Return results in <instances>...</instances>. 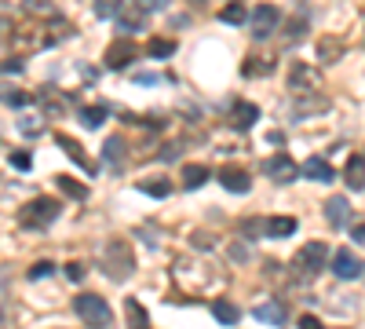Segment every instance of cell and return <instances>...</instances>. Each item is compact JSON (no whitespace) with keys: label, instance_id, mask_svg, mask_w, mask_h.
Instances as JSON below:
<instances>
[{"label":"cell","instance_id":"cell-1","mask_svg":"<svg viewBox=\"0 0 365 329\" xmlns=\"http://www.w3.org/2000/svg\"><path fill=\"white\" fill-rule=\"evenodd\" d=\"M73 33V26L62 15H55V18H44V22H30V26H18L15 33H11V44H15V52H23V55H30V52H44V48H55V44H62Z\"/></svg>","mask_w":365,"mask_h":329},{"label":"cell","instance_id":"cell-2","mask_svg":"<svg viewBox=\"0 0 365 329\" xmlns=\"http://www.w3.org/2000/svg\"><path fill=\"white\" fill-rule=\"evenodd\" d=\"M172 278H176L179 289H194V293H208V289H216V282L223 285V275L212 267L208 260L201 256H179L176 263H172Z\"/></svg>","mask_w":365,"mask_h":329},{"label":"cell","instance_id":"cell-3","mask_svg":"<svg viewBox=\"0 0 365 329\" xmlns=\"http://www.w3.org/2000/svg\"><path fill=\"white\" fill-rule=\"evenodd\" d=\"M62 212V205L55 202V197H33V202H26L23 209H18V227L23 231H44L48 224H55Z\"/></svg>","mask_w":365,"mask_h":329},{"label":"cell","instance_id":"cell-4","mask_svg":"<svg viewBox=\"0 0 365 329\" xmlns=\"http://www.w3.org/2000/svg\"><path fill=\"white\" fill-rule=\"evenodd\" d=\"M102 271L110 275L114 282H124L128 275L136 271V256H132V246L124 238H114L110 246L102 249Z\"/></svg>","mask_w":365,"mask_h":329},{"label":"cell","instance_id":"cell-5","mask_svg":"<svg viewBox=\"0 0 365 329\" xmlns=\"http://www.w3.org/2000/svg\"><path fill=\"white\" fill-rule=\"evenodd\" d=\"M73 311L84 318V325H92V329L110 325V304H106L99 293H77L73 296Z\"/></svg>","mask_w":365,"mask_h":329},{"label":"cell","instance_id":"cell-6","mask_svg":"<svg viewBox=\"0 0 365 329\" xmlns=\"http://www.w3.org/2000/svg\"><path fill=\"white\" fill-rule=\"evenodd\" d=\"M325 263H333V256H329V246H325V241H307V246L292 256L296 275H304V278H314L321 267H325Z\"/></svg>","mask_w":365,"mask_h":329},{"label":"cell","instance_id":"cell-7","mask_svg":"<svg viewBox=\"0 0 365 329\" xmlns=\"http://www.w3.org/2000/svg\"><path fill=\"white\" fill-rule=\"evenodd\" d=\"M277 26H282V15H277L274 4H256V8H252V15H249V30H252L256 40H267Z\"/></svg>","mask_w":365,"mask_h":329},{"label":"cell","instance_id":"cell-8","mask_svg":"<svg viewBox=\"0 0 365 329\" xmlns=\"http://www.w3.org/2000/svg\"><path fill=\"white\" fill-rule=\"evenodd\" d=\"M318 88H321V74L314 70V66L296 62L292 70H289V92L292 96H314Z\"/></svg>","mask_w":365,"mask_h":329},{"label":"cell","instance_id":"cell-9","mask_svg":"<svg viewBox=\"0 0 365 329\" xmlns=\"http://www.w3.org/2000/svg\"><path fill=\"white\" fill-rule=\"evenodd\" d=\"M263 172L270 175L274 183H292L304 168H299V165L289 158V154H274V158H267V161H263Z\"/></svg>","mask_w":365,"mask_h":329},{"label":"cell","instance_id":"cell-10","mask_svg":"<svg viewBox=\"0 0 365 329\" xmlns=\"http://www.w3.org/2000/svg\"><path fill=\"white\" fill-rule=\"evenodd\" d=\"M139 52H136V44L128 40V37H121V40H114L110 48H106V55H102V62L110 66V70H124V66H132V59H136Z\"/></svg>","mask_w":365,"mask_h":329},{"label":"cell","instance_id":"cell-11","mask_svg":"<svg viewBox=\"0 0 365 329\" xmlns=\"http://www.w3.org/2000/svg\"><path fill=\"white\" fill-rule=\"evenodd\" d=\"M124 158H128V143H124L121 136H110V139L102 143V165L110 168L114 175L124 172Z\"/></svg>","mask_w":365,"mask_h":329},{"label":"cell","instance_id":"cell-12","mask_svg":"<svg viewBox=\"0 0 365 329\" xmlns=\"http://www.w3.org/2000/svg\"><path fill=\"white\" fill-rule=\"evenodd\" d=\"M230 128H238V132H245V128H252L256 121H260V106L256 103H245V99H238L230 106Z\"/></svg>","mask_w":365,"mask_h":329},{"label":"cell","instance_id":"cell-13","mask_svg":"<svg viewBox=\"0 0 365 329\" xmlns=\"http://www.w3.org/2000/svg\"><path fill=\"white\" fill-rule=\"evenodd\" d=\"M40 106H44L48 117H66L70 114V96H62L59 88H44V92H40Z\"/></svg>","mask_w":365,"mask_h":329},{"label":"cell","instance_id":"cell-14","mask_svg":"<svg viewBox=\"0 0 365 329\" xmlns=\"http://www.w3.org/2000/svg\"><path fill=\"white\" fill-rule=\"evenodd\" d=\"M329 267H333V275H336V278H343V282H351V278H358V275H361V263H358V260H354V253H347V249H340V253L333 256Z\"/></svg>","mask_w":365,"mask_h":329},{"label":"cell","instance_id":"cell-15","mask_svg":"<svg viewBox=\"0 0 365 329\" xmlns=\"http://www.w3.org/2000/svg\"><path fill=\"white\" fill-rule=\"evenodd\" d=\"M252 318H260V322H267V325H277V329H282V325L289 322V315H285V307L277 304V300H267V304H256V307H252Z\"/></svg>","mask_w":365,"mask_h":329},{"label":"cell","instance_id":"cell-16","mask_svg":"<svg viewBox=\"0 0 365 329\" xmlns=\"http://www.w3.org/2000/svg\"><path fill=\"white\" fill-rule=\"evenodd\" d=\"M325 219L336 231L347 227V219H351V202H347V197H329V202H325Z\"/></svg>","mask_w":365,"mask_h":329},{"label":"cell","instance_id":"cell-17","mask_svg":"<svg viewBox=\"0 0 365 329\" xmlns=\"http://www.w3.org/2000/svg\"><path fill=\"white\" fill-rule=\"evenodd\" d=\"M343 180L351 190H365V154H351L347 168H343Z\"/></svg>","mask_w":365,"mask_h":329},{"label":"cell","instance_id":"cell-18","mask_svg":"<svg viewBox=\"0 0 365 329\" xmlns=\"http://www.w3.org/2000/svg\"><path fill=\"white\" fill-rule=\"evenodd\" d=\"M220 183L227 187V190H234V194H245L249 187H252V180H249V172H241V168H220Z\"/></svg>","mask_w":365,"mask_h":329},{"label":"cell","instance_id":"cell-19","mask_svg":"<svg viewBox=\"0 0 365 329\" xmlns=\"http://www.w3.org/2000/svg\"><path fill=\"white\" fill-rule=\"evenodd\" d=\"M296 231V219L292 216H270V219H263V234H270V238H289Z\"/></svg>","mask_w":365,"mask_h":329},{"label":"cell","instance_id":"cell-20","mask_svg":"<svg viewBox=\"0 0 365 329\" xmlns=\"http://www.w3.org/2000/svg\"><path fill=\"white\" fill-rule=\"evenodd\" d=\"M249 15H252V11H249L245 4H238V0H230V4L220 11V18L227 22V26H249Z\"/></svg>","mask_w":365,"mask_h":329},{"label":"cell","instance_id":"cell-21","mask_svg":"<svg viewBox=\"0 0 365 329\" xmlns=\"http://www.w3.org/2000/svg\"><path fill=\"white\" fill-rule=\"evenodd\" d=\"M124 315H128V329H150V318H146V311H143L139 300L128 296V300H124Z\"/></svg>","mask_w":365,"mask_h":329},{"label":"cell","instance_id":"cell-22","mask_svg":"<svg viewBox=\"0 0 365 329\" xmlns=\"http://www.w3.org/2000/svg\"><path fill=\"white\" fill-rule=\"evenodd\" d=\"M23 11H26L33 22L55 18V4H52V0H23Z\"/></svg>","mask_w":365,"mask_h":329},{"label":"cell","instance_id":"cell-23","mask_svg":"<svg viewBox=\"0 0 365 329\" xmlns=\"http://www.w3.org/2000/svg\"><path fill=\"white\" fill-rule=\"evenodd\" d=\"M304 172L311 175V180H318V183H333L336 180V172L329 168V161H321V158H307Z\"/></svg>","mask_w":365,"mask_h":329},{"label":"cell","instance_id":"cell-24","mask_svg":"<svg viewBox=\"0 0 365 329\" xmlns=\"http://www.w3.org/2000/svg\"><path fill=\"white\" fill-rule=\"evenodd\" d=\"M143 194H150V197H168L172 194V183L164 180V175H154V180H139L136 183Z\"/></svg>","mask_w":365,"mask_h":329},{"label":"cell","instance_id":"cell-25","mask_svg":"<svg viewBox=\"0 0 365 329\" xmlns=\"http://www.w3.org/2000/svg\"><path fill=\"white\" fill-rule=\"evenodd\" d=\"M212 315H216V322H223V325H234L241 318V311L230 300H216V304H212Z\"/></svg>","mask_w":365,"mask_h":329},{"label":"cell","instance_id":"cell-26","mask_svg":"<svg viewBox=\"0 0 365 329\" xmlns=\"http://www.w3.org/2000/svg\"><path fill=\"white\" fill-rule=\"evenodd\" d=\"M201 183H208V168L205 165H186L183 168V187L186 190H198Z\"/></svg>","mask_w":365,"mask_h":329},{"label":"cell","instance_id":"cell-27","mask_svg":"<svg viewBox=\"0 0 365 329\" xmlns=\"http://www.w3.org/2000/svg\"><path fill=\"white\" fill-rule=\"evenodd\" d=\"M55 143H59L62 150H66V154H70V158H73V161H77V165H80L84 172H92V161L84 158V150H80V146H77V143H73L70 136H55Z\"/></svg>","mask_w":365,"mask_h":329},{"label":"cell","instance_id":"cell-28","mask_svg":"<svg viewBox=\"0 0 365 329\" xmlns=\"http://www.w3.org/2000/svg\"><path fill=\"white\" fill-rule=\"evenodd\" d=\"M311 110H329V99L325 96H314V99H296V121L299 117H311Z\"/></svg>","mask_w":365,"mask_h":329},{"label":"cell","instance_id":"cell-29","mask_svg":"<svg viewBox=\"0 0 365 329\" xmlns=\"http://www.w3.org/2000/svg\"><path fill=\"white\" fill-rule=\"evenodd\" d=\"M106 117H110V110H106V106H84L80 110V125L84 128H99Z\"/></svg>","mask_w":365,"mask_h":329},{"label":"cell","instance_id":"cell-30","mask_svg":"<svg viewBox=\"0 0 365 329\" xmlns=\"http://www.w3.org/2000/svg\"><path fill=\"white\" fill-rule=\"evenodd\" d=\"M117 30H121L124 37H128V33H143V30H146V26H143V11L136 8V15H121V18H117Z\"/></svg>","mask_w":365,"mask_h":329},{"label":"cell","instance_id":"cell-31","mask_svg":"<svg viewBox=\"0 0 365 329\" xmlns=\"http://www.w3.org/2000/svg\"><path fill=\"white\" fill-rule=\"evenodd\" d=\"M146 52H150V55H154V59H168L172 52H176V40H168V37L161 40V37H154V40H150V44H146Z\"/></svg>","mask_w":365,"mask_h":329},{"label":"cell","instance_id":"cell-32","mask_svg":"<svg viewBox=\"0 0 365 329\" xmlns=\"http://www.w3.org/2000/svg\"><path fill=\"white\" fill-rule=\"evenodd\" d=\"M121 4L124 0H95V15L99 18H121Z\"/></svg>","mask_w":365,"mask_h":329},{"label":"cell","instance_id":"cell-33","mask_svg":"<svg viewBox=\"0 0 365 329\" xmlns=\"http://www.w3.org/2000/svg\"><path fill=\"white\" fill-rule=\"evenodd\" d=\"M318 52H321V59H325V62H333V59H340V52H343V40L325 37V40H318Z\"/></svg>","mask_w":365,"mask_h":329},{"label":"cell","instance_id":"cell-34","mask_svg":"<svg viewBox=\"0 0 365 329\" xmlns=\"http://www.w3.org/2000/svg\"><path fill=\"white\" fill-rule=\"evenodd\" d=\"M59 190H66V194H73V197H88V187L84 183H77V180H70V175H59Z\"/></svg>","mask_w":365,"mask_h":329},{"label":"cell","instance_id":"cell-35","mask_svg":"<svg viewBox=\"0 0 365 329\" xmlns=\"http://www.w3.org/2000/svg\"><path fill=\"white\" fill-rule=\"evenodd\" d=\"M8 161H11V168H23V172L33 165V158H30L26 150H11V154H8Z\"/></svg>","mask_w":365,"mask_h":329},{"label":"cell","instance_id":"cell-36","mask_svg":"<svg viewBox=\"0 0 365 329\" xmlns=\"http://www.w3.org/2000/svg\"><path fill=\"white\" fill-rule=\"evenodd\" d=\"M183 146H186L183 139H176L172 146H164V150H161V161H172V158H179V150H183Z\"/></svg>","mask_w":365,"mask_h":329},{"label":"cell","instance_id":"cell-37","mask_svg":"<svg viewBox=\"0 0 365 329\" xmlns=\"http://www.w3.org/2000/svg\"><path fill=\"white\" fill-rule=\"evenodd\" d=\"M260 227H263V219H245V227H241V231H245V238H256V234H263Z\"/></svg>","mask_w":365,"mask_h":329},{"label":"cell","instance_id":"cell-38","mask_svg":"<svg viewBox=\"0 0 365 329\" xmlns=\"http://www.w3.org/2000/svg\"><path fill=\"white\" fill-rule=\"evenodd\" d=\"M52 275V263L44 260V263H33V267H30V278H48Z\"/></svg>","mask_w":365,"mask_h":329},{"label":"cell","instance_id":"cell-39","mask_svg":"<svg viewBox=\"0 0 365 329\" xmlns=\"http://www.w3.org/2000/svg\"><path fill=\"white\" fill-rule=\"evenodd\" d=\"M4 103L15 110V106H26V103H30V96H23V92H8V96H4Z\"/></svg>","mask_w":365,"mask_h":329},{"label":"cell","instance_id":"cell-40","mask_svg":"<svg viewBox=\"0 0 365 329\" xmlns=\"http://www.w3.org/2000/svg\"><path fill=\"white\" fill-rule=\"evenodd\" d=\"M230 260L245 263V260H252V249H245V246H230Z\"/></svg>","mask_w":365,"mask_h":329},{"label":"cell","instance_id":"cell-41","mask_svg":"<svg viewBox=\"0 0 365 329\" xmlns=\"http://www.w3.org/2000/svg\"><path fill=\"white\" fill-rule=\"evenodd\" d=\"M136 8L139 11H157V8H164V0H136Z\"/></svg>","mask_w":365,"mask_h":329},{"label":"cell","instance_id":"cell-42","mask_svg":"<svg viewBox=\"0 0 365 329\" xmlns=\"http://www.w3.org/2000/svg\"><path fill=\"white\" fill-rule=\"evenodd\" d=\"M4 74H8V77H15V74H23V62H15V59H8V62H4Z\"/></svg>","mask_w":365,"mask_h":329},{"label":"cell","instance_id":"cell-43","mask_svg":"<svg viewBox=\"0 0 365 329\" xmlns=\"http://www.w3.org/2000/svg\"><path fill=\"white\" fill-rule=\"evenodd\" d=\"M299 329H321V322L314 315H304V318H299Z\"/></svg>","mask_w":365,"mask_h":329},{"label":"cell","instance_id":"cell-44","mask_svg":"<svg viewBox=\"0 0 365 329\" xmlns=\"http://www.w3.org/2000/svg\"><path fill=\"white\" fill-rule=\"evenodd\" d=\"M18 128H23V132H37L40 121H37V117H23V121H18Z\"/></svg>","mask_w":365,"mask_h":329},{"label":"cell","instance_id":"cell-45","mask_svg":"<svg viewBox=\"0 0 365 329\" xmlns=\"http://www.w3.org/2000/svg\"><path fill=\"white\" fill-rule=\"evenodd\" d=\"M351 238H354V241H365V224H358V227L351 231Z\"/></svg>","mask_w":365,"mask_h":329}]
</instances>
